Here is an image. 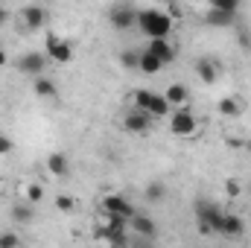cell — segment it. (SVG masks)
<instances>
[{
  "label": "cell",
  "mask_w": 251,
  "mask_h": 248,
  "mask_svg": "<svg viewBox=\"0 0 251 248\" xmlns=\"http://www.w3.org/2000/svg\"><path fill=\"white\" fill-rule=\"evenodd\" d=\"M0 248H21V237L12 231H0Z\"/></svg>",
  "instance_id": "26"
},
{
  "label": "cell",
  "mask_w": 251,
  "mask_h": 248,
  "mask_svg": "<svg viewBox=\"0 0 251 248\" xmlns=\"http://www.w3.org/2000/svg\"><path fill=\"white\" fill-rule=\"evenodd\" d=\"M196 73H199V79L204 85H216L219 76H222V62H216V59H199L196 62Z\"/></svg>",
  "instance_id": "11"
},
{
  "label": "cell",
  "mask_w": 251,
  "mask_h": 248,
  "mask_svg": "<svg viewBox=\"0 0 251 248\" xmlns=\"http://www.w3.org/2000/svg\"><path fill=\"white\" fill-rule=\"evenodd\" d=\"M146 53H152L161 64H173L176 56H178V50H176V44H173L170 38H155V41H149V44H146Z\"/></svg>",
  "instance_id": "8"
},
{
  "label": "cell",
  "mask_w": 251,
  "mask_h": 248,
  "mask_svg": "<svg viewBox=\"0 0 251 248\" xmlns=\"http://www.w3.org/2000/svg\"><path fill=\"white\" fill-rule=\"evenodd\" d=\"M193 210H196V219H199V234H201V237L219 234L222 219H225V213L219 210V204H213L210 198H196Z\"/></svg>",
  "instance_id": "2"
},
{
  "label": "cell",
  "mask_w": 251,
  "mask_h": 248,
  "mask_svg": "<svg viewBox=\"0 0 251 248\" xmlns=\"http://www.w3.org/2000/svg\"><path fill=\"white\" fill-rule=\"evenodd\" d=\"M41 198H44V187L41 184H29L26 187V201H29V204H38Z\"/></svg>",
  "instance_id": "27"
},
{
  "label": "cell",
  "mask_w": 251,
  "mask_h": 248,
  "mask_svg": "<svg viewBox=\"0 0 251 248\" xmlns=\"http://www.w3.org/2000/svg\"><path fill=\"white\" fill-rule=\"evenodd\" d=\"M134 248H152V246H146V243H140V246H134Z\"/></svg>",
  "instance_id": "37"
},
{
  "label": "cell",
  "mask_w": 251,
  "mask_h": 248,
  "mask_svg": "<svg viewBox=\"0 0 251 248\" xmlns=\"http://www.w3.org/2000/svg\"><path fill=\"white\" fill-rule=\"evenodd\" d=\"M228 146L231 149H246V140L243 137H228Z\"/></svg>",
  "instance_id": "33"
},
{
  "label": "cell",
  "mask_w": 251,
  "mask_h": 248,
  "mask_svg": "<svg viewBox=\"0 0 251 248\" xmlns=\"http://www.w3.org/2000/svg\"><path fill=\"white\" fill-rule=\"evenodd\" d=\"M196 128H199V117H196L190 108H176V111L170 114V131H173L176 137H193Z\"/></svg>",
  "instance_id": "4"
},
{
  "label": "cell",
  "mask_w": 251,
  "mask_h": 248,
  "mask_svg": "<svg viewBox=\"0 0 251 248\" xmlns=\"http://www.w3.org/2000/svg\"><path fill=\"white\" fill-rule=\"evenodd\" d=\"M213 6L222 9V12H228V15H237L240 12V3L237 0H213Z\"/></svg>",
  "instance_id": "29"
},
{
  "label": "cell",
  "mask_w": 251,
  "mask_h": 248,
  "mask_svg": "<svg viewBox=\"0 0 251 248\" xmlns=\"http://www.w3.org/2000/svg\"><path fill=\"white\" fill-rule=\"evenodd\" d=\"M216 111H219L222 117H240V114H243V102L234 99V97H225V99H219Z\"/></svg>",
  "instance_id": "21"
},
{
  "label": "cell",
  "mask_w": 251,
  "mask_h": 248,
  "mask_svg": "<svg viewBox=\"0 0 251 248\" xmlns=\"http://www.w3.org/2000/svg\"><path fill=\"white\" fill-rule=\"evenodd\" d=\"M47 170H50V175H56V178L67 175V170H70L67 155H64V152H53V155H47Z\"/></svg>",
  "instance_id": "17"
},
{
  "label": "cell",
  "mask_w": 251,
  "mask_h": 248,
  "mask_svg": "<svg viewBox=\"0 0 251 248\" xmlns=\"http://www.w3.org/2000/svg\"><path fill=\"white\" fill-rule=\"evenodd\" d=\"M152 97H155V91H146V88H137V91H134V108H140V111H146V108H149V102H152Z\"/></svg>",
  "instance_id": "24"
},
{
  "label": "cell",
  "mask_w": 251,
  "mask_h": 248,
  "mask_svg": "<svg viewBox=\"0 0 251 248\" xmlns=\"http://www.w3.org/2000/svg\"><path fill=\"white\" fill-rule=\"evenodd\" d=\"M137 26L140 32L155 41V38H170L173 32V18L164 9H137Z\"/></svg>",
  "instance_id": "1"
},
{
  "label": "cell",
  "mask_w": 251,
  "mask_h": 248,
  "mask_svg": "<svg viewBox=\"0 0 251 248\" xmlns=\"http://www.w3.org/2000/svg\"><path fill=\"white\" fill-rule=\"evenodd\" d=\"M32 91H35L38 99H56L59 97V85L53 79H47V76H38L35 85H32Z\"/></svg>",
  "instance_id": "15"
},
{
  "label": "cell",
  "mask_w": 251,
  "mask_h": 248,
  "mask_svg": "<svg viewBox=\"0 0 251 248\" xmlns=\"http://www.w3.org/2000/svg\"><path fill=\"white\" fill-rule=\"evenodd\" d=\"M108 21L114 24V29H128L137 24V9L128 6V3H114L111 12H108Z\"/></svg>",
  "instance_id": "7"
},
{
  "label": "cell",
  "mask_w": 251,
  "mask_h": 248,
  "mask_svg": "<svg viewBox=\"0 0 251 248\" xmlns=\"http://www.w3.org/2000/svg\"><path fill=\"white\" fill-rule=\"evenodd\" d=\"M9 18H12V12H9V9H3V6H0V26H3V24H9Z\"/></svg>",
  "instance_id": "34"
},
{
  "label": "cell",
  "mask_w": 251,
  "mask_h": 248,
  "mask_svg": "<svg viewBox=\"0 0 251 248\" xmlns=\"http://www.w3.org/2000/svg\"><path fill=\"white\" fill-rule=\"evenodd\" d=\"M131 231H134L137 237H143V240H155V237H158V222H155L152 216H146V213H134Z\"/></svg>",
  "instance_id": "12"
},
{
  "label": "cell",
  "mask_w": 251,
  "mask_h": 248,
  "mask_svg": "<svg viewBox=\"0 0 251 248\" xmlns=\"http://www.w3.org/2000/svg\"><path fill=\"white\" fill-rule=\"evenodd\" d=\"M97 240H105L111 248H126L128 246L126 222L123 219H114V216H105V222L97 228Z\"/></svg>",
  "instance_id": "3"
},
{
  "label": "cell",
  "mask_w": 251,
  "mask_h": 248,
  "mask_svg": "<svg viewBox=\"0 0 251 248\" xmlns=\"http://www.w3.org/2000/svg\"><path fill=\"white\" fill-rule=\"evenodd\" d=\"M234 18H237V15H228V12H222V9H216V6H210V9H207V15H204L207 26H231V24H234Z\"/></svg>",
  "instance_id": "20"
},
{
  "label": "cell",
  "mask_w": 251,
  "mask_h": 248,
  "mask_svg": "<svg viewBox=\"0 0 251 248\" xmlns=\"http://www.w3.org/2000/svg\"><path fill=\"white\" fill-rule=\"evenodd\" d=\"M143 196H146V201H152V204H155V201H161V198L167 196V187L161 184V181H149L146 190H143Z\"/></svg>",
  "instance_id": "23"
},
{
  "label": "cell",
  "mask_w": 251,
  "mask_h": 248,
  "mask_svg": "<svg viewBox=\"0 0 251 248\" xmlns=\"http://www.w3.org/2000/svg\"><path fill=\"white\" fill-rule=\"evenodd\" d=\"M219 234H222V237H228V240H240V237L246 234V222H243V216L225 213V219H222V228H219Z\"/></svg>",
  "instance_id": "13"
},
{
  "label": "cell",
  "mask_w": 251,
  "mask_h": 248,
  "mask_svg": "<svg viewBox=\"0 0 251 248\" xmlns=\"http://www.w3.org/2000/svg\"><path fill=\"white\" fill-rule=\"evenodd\" d=\"M12 219H15L18 225H32V222H35V204H29V201L15 204V207H12Z\"/></svg>",
  "instance_id": "18"
},
{
  "label": "cell",
  "mask_w": 251,
  "mask_h": 248,
  "mask_svg": "<svg viewBox=\"0 0 251 248\" xmlns=\"http://www.w3.org/2000/svg\"><path fill=\"white\" fill-rule=\"evenodd\" d=\"M24 24H26L29 29L44 26V24H47V9H44V6H26V9H24Z\"/></svg>",
  "instance_id": "16"
},
{
  "label": "cell",
  "mask_w": 251,
  "mask_h": 248,
  "mask_svg": "<svg viewBox=\"0 0 251 248\" xmlns=\"http://www.w3.org/2000/svg\"><path fill=\"white\" fill-rule=\"evenodd\" d=\"M246 152H249V155H251V137H249V140H246Z\"/></svg>",
  "instance_id": "36"
},
{
  "label": "cell",
  "mask_w": 251,
  "mask_h": 248,
  "mask_svg": "<svg viewBox=\"0 0 251 248\" xmlns=\"http://www.w3.org/2000/svg\"><path fill=\"white\" fill-rule=\"evenodd\" d=\"M6 64H9V56H6V53L0 50V67H6Z\"/></svg>",
  "instance_id": "35"
},
{
  "label": "cell",
  "mask_w": 251,
  "mask_h": 248,
  "mask_svg": "<svg viewBox=\"0 0 251 248\" xmlns=\"http://www.w3.org/2000/svg\"><path fill=\"white\" fill-rule=\"evenodd\" d=\"M225 193H228L231 198H237V196L243 193V184H240L237 178H228V181H225Z\"/></svg>",
  "instance_id": "30"
},
{
  "label": "cell",
  "mask_w": 251,
  "mask_h": 248,
  "mask_svg": "<svg viewBox=\"0 0 251 248\" xmlns=\"http://www.w3.org/2000/svg\"><path fill=\"white\" fill-rule=\"evenodd\" d=\"M164 99L170 102V108H173V111H176V108H184V102L190 99L187 85H181V82H173V85L164 91Z\"/></svg>",
  "instance_id": "14"
},
{
  "label": "cell",
  "mask_w": 251,
  "mask_h": 248,
  "mask_svg": "<svg viewBox=\"0 0 251 248\" xmlns=\"http://www.w3.org/2000/svg\"><path fill=\"white\" fill-rule=\"evenodd\" d=\"M164 12H167V15H170V18H173V24H176V18H181V12H184V9H181V6H178V3H170V6H167V9H164Z\"/></svg>",
  "instance_id": "31"
},
{
  "label": "cell",
  "mask_w": 251,
  "mask_h": 248,
  "mask_svg": "<svg viewBox=\"0 0 251 248\" xmlns=\"http://www.w3.org/2000/svg\"><path fill=\"white\" fill-rule=\"evenodd\" d=\"M161 67H164V64L158 62L152 53H146V50L140 53V67H137L140 73H149V76H152V73H161Z\"/></svg>",
  "instance_id": "22"
},
{
  "label": "cell",
  "mask_w": 251,
  "mask_h": 248,
  "mask_svg": "<svg viewBox=\"0 0 251 248\" xmlns=\"http://www.w3.org/2000/svg\"><path fill=\"white\" fill-rule=\"evenodd\" d=\"M44 67H47V53H26V56L18 59V70L24 76H35L38 79L44 73Z\"/></svg>",
  "instance_id": "9"
},
{
  "label": "cell",
  "mask_w": 251,
  "mask_h": 248,
  "mask_svg": "<svg viewBox=\"0 0 251 248\" xmlns=\"http://www.w3.org/2000/svg\"><path fill=\"white\" fill-rule=\"evenodd\" d=\"M120 62H123L126 70H137L140 67V53L137 50H126V53H120Z\"/></svg>",
  "instance_id": "25"
},
{
  "label": "cell",
  "mask_w": 251,
  "mask_h": 248,
  "mask_svg": "<svg viewBox=\"0 0 251 248\" xmlns=\"http://www.w3.org/2000/svg\"><path fill=\"white\" fill-rule=\"evenodd\" d=\"M146 114H149L152 120H158V117H170L173 108H170V102L164 99V94H155L152 102H149V108H146Z\"/></svg>",
  "instance_id": "19"
},
{
  "label": "cell",
  "mask_w": 251,
  "mask_h": 248,
  "mask_svg": "<svg viewBox=\"0 0 251 248\" xmlns=\"http://www.w3.org/2000/svg\"><path fill=\"white\" fill-rule=\"evenodd\" d=\"M149 125H152V117L146 111H140V108H131L123 117V128L131 131V134H143V131H149Z\"/></svg>",
  "instance_id": "10"
},
{
  "label": "cell",
  "mask_w": 251,
  "mask_h": 248,
  "mask_svg": "<svg viewBox=\"0 0 251 248\" xmlns=\"http://www.w3.org/2000/svg\"><path fill=\"white\" fill-rule=\"evenodd\" d=\"M102 213H105V216H114V219H123V222H131L137 210H134V204H131L126 196L111 193V196L102 198Z\"/></svg>",
  "instance_id": "5"
},
{
  "label": "cell",
  "mask_w": 251,
  "mask_h": 248,
  "mask_svg": "<svg viewBox=\"0 0 251 248\" xmlns=\"http://www.w3.org/2000/svg\"><path fill=\"white\" fill-rule=\"evenodd\" d=\"M47 59H53L56 64H70L73 62V44L59 35H47Z\"/></svg>",
  "instance_id": "6"
},
{
  "label": "cell",
  "mask_w": 251,
  "mask_h": 248,
  "mask_svg": "<svg viewBox=\"0 0 251 248\" xmlns=\"http://www.w3.org/2000/svg\"><path fill=\"white\" fill-rule=\"evenodd\" d=\"M73 207H76V198H70V196H56V210L73 213Z\"/></svg>",
  "instance_id": "28"
},
{
  "label": "cell",
  "mask_w": 251,
  "mask_h": 248,
  "mask_svg": "<svg viewBox=\"0 0 251 248\" xmlns=\"http://www.w3.org/2000/svg\"><path fill=\"white\" fill-rule=\"evenodd\" d=\"M12 149H15V143H12L6 134H0V155H9Z\"/></svg>",
  "instance_id": "32"
}]
</instances>
